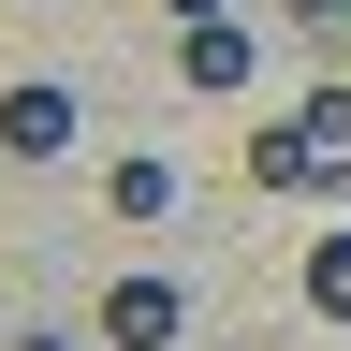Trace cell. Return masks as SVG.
<instances>
[{
  "label": "cell",
  "instance_id": "obj_9",
  "mask_svg": "<svg viewBox=\"0 0 351 351\" xmlns=\"http://www.w3.org/2000/svg\"><path fill=\"white\" fill-rule=\"evenodd\" d=\"M15 351H73V337H15Z\"/></svg>",
  "mask_w": 351,
  "mask_h": 351
},
{
  "label": "cell",
  "instance_id": "obj_5",
  "mask_svg": "<svg viewBox=\"0 0 351 351\" xmlns=\"http://www.w3.org/2000/svg\"><path fill=\"white\" fill-rule=\"evenodd\" d=\"M103 205H117V219H161V205H176V176H161V161H147V147H132V161H117V176H103Z\"/></svg>",
  "mask_w": 351,
  "mask_h": 351
},
{
  "label": "cell",
  "instance_id": "obj_6",
  "mask_svg": "<svg viewBox=\"0 0 351 351\" xmlns=\"http://www.w3.org/2000/svg\"><path fill=\"white\" fill-rule=\"evenodd\" d=\"M307 307H322V322H351V219L307 249Z\"/></svg>",
  "mask_w": 351,
  "mask_h": 351
},
{
  "label": "cell",
  "instance_id": "obj_3",
  "mask_svg": "<svg viewBox=\"0 0 351 351\" xmlns=\"http://www.w3.org/2000/svg\"><path fill=\"white\" fill-rule=\"evenodd\" d=\"M176 73H191L205 103H249V29L234 15H191V29H176Z\"/></svg>",
  "mask_w": 351,
  "mask_h": 351
},
{
  "label": "cell",
  "instance_id": "obj_1",
  "mask_svg": "<svg viewBox=\"0 0 351 351\" xmlns=\"http://www.w3.org/2000/svg\"><path fill=\"white\" fill-rule=\"evenodd\" d=\"M73 132H88V117H73V88H44V73H29V88H0V161H59Z\"/></svg>",
  "mask_w": 351,
  "mask_h": 351
},
{
  "label": "cell",
  "instance_id": "obj_2",
  "mask_svg": "<svg viewBox=\"0 0 351 351\" xmlns=\"http://www.w3.org/2000/svg\"><path fill=\"white\" fill-rule=\"evenodd\" d=\"M249 176H263V191H337V147L307 132V103H293L278 132H249Z\"/></svg>",
  "mask_w": 351,
  "mask_h": 351
},
{
  "label": "cell",
  "instance_id": "obj_8",
  "mask_svg": "<svg viewBox=\"0 0 351 351\" xmlns=\"http://www.w3.org/2000/svg\"><path fill=\"white\" fill-rule=\"evenodd\" d=\"M161 15H176V29H191V15H234V0H161Z\"/></svg>",
  "mask_w": 351,
  "mask_h": 351
},
{
  "label": "cell",
  "instance_id": "obj_7",
  "mask_svg": "<svg viewBox=\"0 0 351 351\" xmlns=\"http://www.w3.org/2000/svg\"><path fill=\"white\" fill-rule=\"evenodd\" d=\"M293 29H322V44H351V0H278Z\"/></svg>",
  "mask_w": 351,
  "mask_h": 351
},
{
  "label": "cell",
  "instance_id": "obj_4",
  "mask_svg": "<svg viewBox=\"0 0 351 351\" xmlns=\"http://www.w3.org/2000/svg\"><path fill=\"white\" fill-rule=\"evenodd\" d=\"M176 322H191V293H176V278H117V293H103V351H161Z\"/></svg>",
  "mask_w": 351,
  "mask_h": 351
}]
</instances>
